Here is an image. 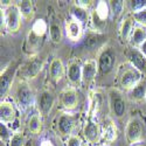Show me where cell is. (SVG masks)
Here are the masks:
<instances>
[{
  "instance_id": "obj_14",
  "label": "cell",
  "mask_w": 146,
  "mask_h": 146,
  "mask_svg": "<svg viewBox=\"0 0 146 146\" xmlns=\"http://www.w3.org/2000/svg\"><path fill=\"white\" fill-rule=\"evenodd\" d=\"M104 103V95L100 89L90 90L89 97H88V110H87V117L96 119L102 111Z\"/></svg>"
},
{
  "instance_id": "obj_34",
  "label": "cell",
  "mask_w": 146,
  "mask_h": 146,
  "mask_svg": "<svg viewBox=\"0 0 146 146\" xmlns=\"http://www.w3.org/2000/svg\"><path fill=\"white\" fill-rule=\"evenodd\" d=\"M83 140L78 135H72L67 139L66 146H82Z\"/></svg>"
},
{
  "instance_id": "obj_7",
  "label": "cell",
  "mask_w": 146,
  "mask_h": 146,
  "mask_svg": "<svg viewBox=\"0 0 146 146\" xmlns=\"http://www.w3.org/2000/svg\"><path fill=\"white\" fill-rule=\"evenodd\" d=\"M116 64V52L109 44L102 47L97 56V66H98V75L106 76L113 71Z\"/></svg>"
},
{
  "instance_id": "obj_26",
  "label": "cell",
  "mask_w": 146,
  "mask_h": 146,
  "mask_svg": "<svg viewBox=\"0 0 146 146\" xmlns=\"http://www.w3.org/2000/svg\"><path fill=\"white\" fill-rule=\"evenodd\" d=\"M146 41V28L141 26H136L132 32L131 39H130V44L132 48H138Z\"/></svg>"
},
{
  "instance_id": "obj_36",
  "label": "cell",
  "mask_w": 146,
  "mask_h": 146,
  "mask_svg": "<svg viewBox=\"0 0 146 146\" xmlns=\"http://www.w3.org/2000/svg\"><path fill=\"white\" fill-rule=\"evenodd\" d=\"M130 5H131L132 12H133V11L146 7V0H133V1H130Z\"/></svg>"
},
{
  "instance_id": "obj_22",
  "label": "cell",
  "mask_w": 146,
  "mask_h": 146,
  "mask_svg": "<svg viewBox=\"0 0 146 146\" xmlns=\"http://www.w3.org/2000/svg\"><path fill=\"white\" fill-rule=\"evenodd\" d=\"M135 20H133L132 15H127L120 22V26H119V36H120V40L123 42H127L131 39V35L132 32L135 29Z\"/></svg>"
},
{
  "instance_id": "obj_37",
  "label": "cell",
  "mask_w": 146,
  "mask_h": 146,
  "mask_svg": "<svg viewBox=\"0 0 146 146\" xmlns=\"http://www.w3.org/2000/svg\"><path fill=\"white\" fill-rule=\"evenodd\" d=\"M39 146H55V144L50 139H42Z\"/></svg>"
},
{
  "instance_id": "obj_42",
  "label": "cell",
  "mask_w": 146,
  "mask_h": 146,
  "mask_svg": "<svg viewBox=\"0 0 146 146\" xmlns=\"http://www.w3.org/2000/svg\"><path fill=\"white\" fill-rule=\"evenodd\" d=\"M144 102H145V103H146V96H145V101H144Z\"/></svg>"
},
{
  "instance_id": "obj_4",
  "label": "cell",
  "mask_w": 146,
  "mask_h": 146,
  "mask_svg": "<svg viewBox=\"0 0 146 146\" xmlns=\"http://www.w3.org/2000/svg\"><path fill=\"white\" fill-rule=\"evenodd\" d=\"M14 101L21 111L26 112L35 103V95L28 82L20 81L14 89Z\"/></svg>"
},
{
  "instance_id": "obj_31",
  "label": "cell",
  "mask_w": 146,
  "mask_h": 146,
  "mask_svg": "<svg viewBox=\"0 0 146 146\" xmlns=\"http://www.w3.org/2000/svg\"><path fill=\"white\" fill-rule=\"evenodd\" d=\"M132 18L137 23V26H141L146 28V7L133 11L132 12Z\"/></svg>"
},
{
  "instance_id": "obj_2",
  "label": "cell",
  "mask_w": 146,
  "mask_h": 146,
  "mask_svg": "<svg viewBox=\"0 0 146 146\" xmlns=\"http://www.w3.org/2000/svg\"><path fill=\"white\" fill-rule=\"evenodd\" d=\"M80 124V113L63 111L61 112L54 121V127L57 135L63 138H69L75 135V131Z\"/></svg>"
},
{
  "instance_id": "obj_21",
  "label": "cell",
  "mask_w": 146,
  "mask_h": 146,
  "mask_svg": "<svg viewBox=\"0 0 146 146\" xmlns=\"http://www.w3.org/2000/svg\"><path fill=\"white\" fill-rule=\"evenodd\" d=\"M66 76L71 87H77L82 83V64L80 61L74 60L68 64Z\"/></svg>"
},
{
  "instance_id": "obj_16",
  "label": "cell",
  "mask_w": 146,
  "mask_h": 146,
  "mask_svg": "<svg viewBox=\"0 0 146 146\" xmlns=\"http://www.w3.org/2000/svg\"><path fill=\"white\" fill-rule=\"evenodd\" d=\"M119 136L118 127L115 123V120L110 117H108L102 123V140L104 145H111L117 141Z\"/></svg>"
},
{
  "instance_id": "obj_27",
  "label": "cell",
  "mask_w": 146,
  "mask_h": 146,
  "mask_svg": "<svg viewBox=\"0 0 146 146\" xmlns=\"http://www.w3.org/2000/svg\"><path fill=\"white\" fill-rule=\"evenodd\" d=\"M27 130L32 135H40L42 131V116L40 113H33L27 120Z\"/></svg>"
},
{
  "instance_id": "obj_18",
  "label": "cell",
  "mask_w": 146,
  "mask_h": 146,
  "mask_svg": "<svg viewBox=\"0 0 146 146\" xmlns=\"http://www.w3.org/2000/svg\"><path fill=\"white\" fill-rule=\"evenodd\" d=\"M15 105L7 100L1 101V103H0V121H1V124H5L7 126L12 125L15 121Z\"/></svg>"
},
{
  "instance_id": "obj_1",
  "label": "cell",
  "mask_w": 146,
  "mask_h": 146,
  "mask_svg": "<svg viewBox=\"0 0 146 146\" xmlns=\"http://www.w3.org/2000/svg\"><path fill=\"white\" fill-rule=\"evenodd\" d=\"M49 29L48 23L44 19L39 18L36 19L27 34L26 42H25V50L29 55H34L38 53L40 47L43 42V39L47 34V31Z\"/></svg>"
},
{
  "instance_id": "obj_19",
  "label": "cell",
  "mask_w": 146,
  "mask_h": 146,
  "mask_svg": "<svg viewBox=\"0 0 146 146\" xmlns=\"http://www.w3.org/2000/svg\"><path fill=\"white\" fill-rule=\"evenodd\" d=\"M66 72H67V70H66L63 61L60 57H54L50 61L49 68H48V76H49V78L54 83H58L64 77Z\"/></svg>"
},
{
  "instance_id": "obj_5",
  "label": "cell",
  "mask_w": 146,
  "mask_h": 146,
  "mask_svg": "<svg viewBox=\"0 0 146 146\" xmlns=\"http://www.w3.org/2000/svg\"><path fill=\"white\" fill-rule=\"evenodd\" d=\"M144 78V75L136 68L129 66H125L121 68L117 76V83L118 88L121 91H130L132 88H135L137 84Z\"/></svg>"
},
{
  "instance_id": "obj_12",
  "label": "cell",
  "mask_w": 146,
  "mask_h": 146,
  "mask_svg": "<svg viewBox=\"0 0 146 146\" xmlns=\"http://www.w3.org/2000/svg\"><path fill=\"white\" fill-rule=\"evenodd\" d=\"M83 137L88 144L98 145L102 140V125L92 118H87V120L83 124Z\"/></svg>"
},
{
  "instance_id": "obj_17",
  "label": "cell",
  "mask_w": 146,
  "mask_h": 146,
  "mask_svg": "<svg viewBox=\"0 0 146 146\" xmlns=\"http://www.w3.org/2000/svg\"><path fill=\"white\" fill-rule=\"evenodd\" d=\"M98 75V66H97V60L88 58L82 63V83L89 86Z\"/></svg>"
},
{
  "instance_id": "obj_32",
  "label": "cell",
  "mask_w": 146,
  "mask_h": 146,
  "mask_svg": "<svg viewBox=\"0 0 146 146\" xmlns=\"http://www.w3.org/2000/svg\"><path fill=\"white\" fill-rule=\"evenodd\" d=\"M26 145V138L25 135L20 131H15L13 132V136H12L8 146H25Z\"/></svg>"
},
{
  "instance_id": "obj_10",
  "label": "cell",
  "mask_w": 146,
  "mask_h": 146,
  "mask_svg": "<svg viewBox=\"0 0 146 146\" xmlns=\"http://www.w3.org/2000/svg\"><path fill=\"white\" fill-rule=\"evenodd\" d=\"M58 103L64 111L72 112L80 104V94L75 87H66L58 94Z\"/></svg>"
},
{
  "instance_id": "obj_33",
  "label": "cell",
  "mask_w": 146,
  "mask_h": 146,
  "mask_svg": "<svg viewBox=\"0 0 146 146\" xmlns=\"http://www.w3.org/2000/svg\"><path fill=\"white\" fill-rule=\"evenodd\" d=\"M13 133H11V130L8 129L7 125L1 124L0 125V139H1V143L4 144H8Z\"/></svg>"
},
{
  "instance_id": "obj_25",
  "label": "cell",
  "mask_w": 146,
  "mask_h": 146,
  "mask_svg": "<svg viewBox=\"0 0 146 146\" xmlns=\"http://www.w3.org/2000/svg\"><path fill=\"white\" fill-rule=\"evenodd\" d=\"M15 75V70L12 68H7L1 72V89H0V95H1V98L6 96L8 89L12 86V82H13V77Z\"/></svg>"
},
{
  "instance_id": "obj_23",
  "label": "cell",
  "mask_w": 146,
  "mask_h": 146,
  "mask_svg": "<svg viewBox=\"0 0 146 146\" xmlns=\"http://www.w3.org/2000/svg\"><path fill=\"white\" fill-rule=\"evenodd\" d=\"M145 96H146V78H143L135 88H132L130 91H127V97L130 101L139 103L145 101Z\"/></svg>"
},
{
  "instance_id": "obj_38",
  "label": "cell",
  "mask_w": 146,
  "mask_h": 146,
  "mask_svg": "<svg viewBox=\"0 0 146 146\" xmlns=\"http://www.w3.org/2000/svg\"><path fill=\"white\" fill-rule=\"evenodd\" d=\"M138 49H139V50H140V53L146 57V41H145V42H144V43L138 48Z\"/></svg>"
},
{
  "instance_id": "obj_28",
  "label": "cell",
  "mask_w": 146,
  "mask_h": 146,
  "mask_svg": "<svg viewBox=\"0 0 146 146\" xmlns=\"http://www.w3.org/2000/svg\"><path fill=\"white\" fill-rule=\"evenodd\" d=\"M49 38L53 43H61L63 40V27L56 20L50 21L49 25Z\"/></svg>"
},
{
  "instance_id": "obj_39",
  "label": "cell",
  "mask_w": 146,
  "mask_h": 146,
  "mask_svg": "<svg viewBox=\"0 0 146 146\" xmlns=\"http://www.w3.org/2000/svg\"><path fill=\"white\" fill-rule=\"evenodd\" d=\"M82 146H91L90 144H88V143H83V145Z\"/></svg>"
},
{
  "instance_id": "obj_35",
  "label": "cell",
  "mask_w": 146,
  "mask_h": 146,
  "mask_svg": "<svg viewBox=\"0 0 146 146\" xmlns=\"http://www.w3.org/2000/svg\"><path fill=\"white\" fill-rule=\"evenodd\" d=\"M75 5L83 9H87V11H90L91 7L96 6L95 1H91V0H78V1H75Z\"/></svg>"
},
{
  "instance_id": "obj_29",
  "label": "cell",
  "mask_w": 146,
  "mask_h": 146,
  "mask_svg": "<svg viewBox=\"0 0 146 146\" xmlns=\"http://www.w3.org/2000/svg\"><path fill=\"white\" fill-rule=\"evenodd\" d=\"M70 18L82 22L83 25H86V23L90 22V13H89V11L83 9V8H81V7L76 6V5H74V7H71V9H70Z\"/></svg>"
},
{
  "instance_id": "obj_15",
  "label": "cell",
  "mask_w": 146,
  "mask_h": 146,
  "mask_svg": "<svg viewBox=\"0 0 146 146\" xmlns=\"http://www.w3.org/2000/svg\"><path fill=\"white\" fill-rule=\"evenodd\" d=\"M64 32L67 39L72 42V43H77L83 39V34H84V25L82 22L69 18L66 21L64 25Z\"/></svg>"
},
{
  "instance_id": "obj_41",
  "label": "cell",
  "mask_w": 146,
  "mask_h": 146,
  "mask_svg": "<svg viewBox=\"0 0 146 146\" xmlns=\"http://www.w3.org/2000/svg\"><path fill=\"white\" fill-rule=\"evenodd\" d=\"M96 146H106V145H104V144H98V145H96Z\"/></svg>"
},
{
  "instance_id": "obj_3",
  "label": "cell",
  "mask_w": 146,
  "mask_h": 146,
  "mask_svg": "<svg viewBox=\"0 0 146 146\" xmlns=\"http://www.w3.org/2000/svg\"><path fill=\"white\" fill-rule=\"evenodd\" d=\"M109 110L113 118L121 119L127 111V101L124 92L119 88H110L106 92Z\"/></svg>"
},
{
  "instance_id": "obj_6",
  "label": "cell",
  "mask_w": 146,
  "mask_h": 146,
  "mask_svg": "<svg viewBox=\"0 0 146 146\" xmlns=\"http://www.w3.org/2000/svg\"><path fill=\"white\" fill-rule=\"evenodd\" d=\"M110 17V7L106 1H97L92 12H90V25L96 33L103 32L106 27V21Z\"/></svg>"
},
{
  "instance_id": "obj_40",
  "label": "cell",
  "mask_w": 146,
  "mask_h": 146,
  "mask_svg": "<svg viewBox=\"0 0 146 146\" xmlns=\"http://www.w3.org/2000/svg\"><path fill=\"white\" fill-rule=\"evenodd\" d=\"M133 146H145L144 144H137V145H133Z\"/></svg>"
},
{
  "instance_id": "obj_20",
  "label": "cell",
  "mask_w": 146,
  "mask_h": 146,
  "mask_svg": "<svg viewBox=\"0 0 146 146\" xmlns=\"http://www.w3.org/2000/svg\"><path fill=\"white\" fill-rule=\"evenodd\" d=\"M126 58L131 67L139 70L143 75H146V57L137 48H131L126 53Z\"/></svg>"
},
{
  "instance_id": "obj_13",
  "label": "cell",
  "mask_w": 146,
  "mask_h": 146,
  "mask_svg": "<svg viewBox=\"0 0 146 146\" xmlns=\"http://www.w3.org/2000/svg\"><path fill=\"white\" fill-rule=\"evenodd\" d=\"M56 102V97L53 90H50L49 88H44L40 91L38 100H36V108H38V111L42 117L48 116L53 108L55 105Z\"/></svg>"
},
{
  "instance_id": "obj_30",
  "label": "cell",
  "mask_w": 146,
  "mask_h": 146,
  "mask_svg": "<svg viewBox=\"0 0 146 146\" xmlns=\"http://www.w3.org/2000/svg\"><path fill=\"white\" fill-rule=\"evenodd\" d=\"M124 6H125V1H121V0H115V1H110L109 7H110V13L112 14L113 19H118L121 13L124 11Z\"/></svg>"
},
{
  "instance_id": "obj_8",
  "label": "cell",
  "mask_w": 146,
  "mask_h": 146,
  "mask_svg": "<svg viewBox=\"0 0 146 146\" xmlns=\"http://www.w3.org/2000/svg\"><path fill=\"white\" fill-rule=\"evenodd\" d=\"M22 17L17 4L11 5L7 8H1V21L6 31L11 34H17L21 28Z\"/></svg>"
},
{
  "instance_id": "obj_9",
  "label": "cell",
  "mask_w": 146,
  "mask_h": 146,
  "mask_svg": "<svg viewBox=\"0 0 146 146\" xmlns=\"http://www.w3.org/2000/svg\"><path fill=\"white\" fill-rule=\"evenodd\" d=\"M43 66H44V60L43 58H41L39 56H34V57L29 58L25 64H22L19 68L20 81L29 82V81L36 78L41 72Z\"/></svg>"
},
{
  "instance_id": "obj_11",
  "label": "cell",
  "mask_w": 146,
  "mask_h": 146,
  "mask_svg": "<svg viewBox=\"0 0 146 146\" xmlns=\"http://www.w3.org/2000/svg\"><path fill=\"white\" fill-rule=\"evenodd\" d=\"M124 135H125L126 141L131 146L139 144L143 139V136H144V127H143L141 120L137 117L130 118L125 125Z\"/></svg>"
},
{
  "instance_id": "obj_24",
  "label": "cell",
  "mask_w": 146,
  "mask_h": 146,
  "mask_svg": "<svg viewBox=\"0 0 146 146\" xmlns=\"http://www.w3.org/2000/svg\"><path fill=\"white\" fill-rule=\"evenodd\" d=\"M17 5L19 7L20 14H21L23 20H25V21H32L34 19L35 6H34L33 1H31V0H23V1H20Z\"/></svg>"
}]
</instances>
